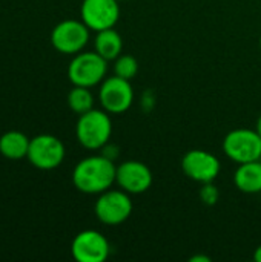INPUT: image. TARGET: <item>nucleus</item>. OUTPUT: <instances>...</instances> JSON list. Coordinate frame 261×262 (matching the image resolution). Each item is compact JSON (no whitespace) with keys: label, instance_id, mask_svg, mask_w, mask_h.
Returning <instances> with one entry per match:
<instances>
[{"label":"nucleus","instance_id":"22","mask_svg":"<svg viewBox=\"0 0 261 262\" xmlns=\"http://www.w3.org/2000/svg\"><path fill=\"white\" fill-rule=\"evenodd\" d=\"M260 49H261V35H260Z\"/></svg>","mask_w":261,"mask_h":262},{"label":"nucleus","instance_id":"5","mask_svg":"<svg viewBox=\"0 0 261 262\" xmlns=\"http://www.w3.org/2000/svg\"><path fill=\"white\" fill-rule=\"evenodd\" d=\"M223 152L237 164L261 160V135L255 129H234L223 140Z\"/></svg>","mask_w":261,"mask_h":262},{"label":"nucleus","instance_id":"2","mask_svg":"<svg viewBox=\"0 0 261 262\" xmlns=\"http://www.w3.org/2000/svg\"><path fill=\"white\" fill-rule=\"evenodd\" d=\"M112 120L105 109H91L78 115L75 124L77 141L88 150H102L111 140Z\"/></svg>","mask_w":261,"mask_h":262},{"label":"nucleus","instance_id":"4","mask_svg":"<svg viewBox=\"0 0 261 262\" xmlns=\"http://www.w3.org/2000/svg\"><path fill=\"white\" fill-rule=\"evenodd\" d=\"M134 204L128 192L122 189H109L98 195L94 204L95 218L105 226H120L129 220Z\"/></svg>","mask_w":261,"mask_h":262},{"label":"nucleus","instance_id":"18","mask_svg":"<svg viewBox=\"0 0 261 262\" xmlns=\"http://www.w3.org/2000/svg\"><path fill=\"white\" fill-rule=\"evenodd\" d=\"M203 187L200 189V200L206 204V206H214L217 204L218 198H220V192L218 187L214 183H206L202 184Z\"/></svg>","mask_w":261,"mask_h":262},{"label":"nucleus","instance_id":"7","mask_svg":"<svg viewBox=\"0 0 261 262\" xmlns=\"http://www.w3.org/2000/svg\"><path fill=\"white\" fill-rule=\"evenodd\" d=\"M98 101L102 107L111 115H120L131 109L134 103V89L131 80L118 75L106 77L100 83Z\"/></svg>","mask_w":261,"mask_h":262},{"label":"nucleus","instance_id":"3","mask_svg":"<svg viewBox=\"0 0 261 262\" xmlns=\"http://www.w3.org/2000/svg\"><path fill=\"white\" fill-rule=\"evenodd\" d=\"M108 74V60L95 51H82L74 55L68 68V78L72 86L94 88Z\"/></svg>","mask_w":261,"mask_h":262},{"label":"nucleus","instance_id":"9","mask_svg":"<svg viewBox=\"0 0 261 262\" xmlns=\"http://www.w3.org/2000/svg\"><path fill=\"white\" fill-rule=\"evenodd\" d=\"M182 170L189 180L206 184L217 180L222 170V164L214 154L203 149H192L182 158Z\"/></svg>","mask_w":261,"mask_h":262},{"label":"nucleus","instance_id":"23","mask_svg":"<svg viewBox=\"0 0 261 262\" xmlns=\"http://www.w3.org/2000/svg\"><path fill=\"white\" fill-rule=\"evenodd\" d=\"M118 2H120V0H118Z\"/></svg>","mask_w":261,"mask_h":262},{"label":"nucleus","instance_id":"12","mask_svg":"<svg viewBox=\"0 0 261 262\" xmlns=\"http://www.w3.org/2000/svg\"><path fill=\"white\" fill-rule=\"evenodd\" d=\"M152 170L142 161L128 160L117 166L115 184L129 195H142L148 192L152 186Z\"/></svg>","mask_w":261,"mask_h":262},{"label":"nucleus","instance_id":"21","mask_svg":"<svg viewBox=\"0 0 261 262\" xmlns=\"http://www.w3.org/2000/svg\"><path fill=\"white\" fill-rule=\"evenodd\" d=\"M255 130L258 132L261 135V115L258 117V120H257V124H255Z\"/></svg>","mask_w":261,"mask_h":262},{"label":"nucleus","instance_id":"13","mask_svg":"<svg viewBox=\"0 0 261 262\" xmlns=\"http://www.w3.org/2000/svg\"><path fill=\"white\" fill-rule=\"evenodd\" d=\"M235 187L248 195H255L261 192V160L238 164L234 172Z\"/></svg>","mask_w":261,"mask_h":262},{"label":"nucleus","instance_id":"1","mask_svg":"<svg viewBox=\"0 0 261 262\" xmlns=\"http://www.w3.org/2000/svg\"><path fill=\"white\" fill-rule=\"evenodd\" d=\"M117 166L106 155H91L78 161L72 170L74 187L86 195H100L115 184Z\"/></svg>","mask_w":261,"mask_h":262},{"label":"nucleus","instance_id":"11","mask_svg":"<svg viewBox=\"0 0 261 262\" xmlns=\"http://www.w3.org/2000/svg\"><path fill=\"white\" fill-rule=\"evenodd\" d=\"M71 253L77 262H105L109 258L111 246L103 233L83 230L72 239Z\"/></svg>","mask_w":261,"mask_h":262},{"label":"nucleus","instance_id":"8","mask_svg":"<svg viewBox=\"0 0 261 262\" xmlns=\"http://www.w3.org/2000/svg\"><path fill=\"white\" fill-rule=\"evenodd\" d=\"M65 155L66 149L62 140L49 134H42L31 140L26 158L40 170H54L63 163Z\"/></svg>","mask_w":261,"mask_h":262},{"label":"nucleus","instance_id":"17","mask_svg":"<svg viewBox=\"0 0 261 262\" xmlns=\"http://www.w3.org/2000/svg\"><path fill=\"white\" fill-rule=\"evenodd\" d=\"M138 72V61L134 55L122 54L114 60V75L132 80Z\"/></svg>","mask_w":261,"mask_h":262},{"label":"nucleus","instance_id":"14","mask_svg":"<svg viewBox=\"0 0 261 262\" xmlns=\"http://www.w3.org/2000/svg\"><path fill=\"white\" fill-rule=\"evenodd\" d=\"M94 51L108 61L115 60L123 54V38L114 28L98 31L94 38Z\"/></svg>","mask_w":261,"mask_h":262},{"label":"nucleus","instance_id":"16","mask_svg":"<svg viewBox=\"0 0 261 262\" xmlns=\"http://www.w3.org/2000/svg\"><path fill=\"white\" fill-rule=\"evenodd\" d=\"M68 106L77 115L94 109V95L91 89L83 86H74L68 94Z\"/></svg>","mask_w":261,"mask_h":262},{"label":"nucleus","instance_id":"15","mask_svg":"<svg viewBox=\"0 0 261 262\" xmlns=\"http://www.w3.org/2000/svg\"><path fill=\"white\" fill-rule=\"evenodd\" d=\"M31 140L20 130H9L0 137V154L8 160L26 158Z\"/></svg>","mask_w":261,"mask_h":262},{"label":"nucleus","instance_id":"10","mask_svg":"<svg viewBox=\"0 0 261 262\" xmlns=\"http://www.w3.org/2000/svg\"><path fill=\"white\" fill-rule=\"evenodd\" d=\"M82 21L94 32L114 28L120 18L118 0H83L80 6Z\"/></svg>","mask_w":261,"mask_h":262},{"label":"nucleus","instance_id":"20","mask_svg":"<svg viewBox=\"0 0 261 262\" xmlns=\"http://www.w3.org/2000/svg\"><path fill=\"white\" fill-rule=\"evenodd\" d=\"M254 261L261 262V246H258L254 252Z\"/></svg>","mask_w":261,"mask_h":262},{"label":"nucleus","instance_id":"6","mask_svg":"<svg viewBox=\"0 0 261 262\" xmlns=\"http://www.w3.org/2000/svg\"><path fill=\"white\" fill-rule=\"evenodd\" d=\"M91 37V29L82 20H63L51 31V45L55 51L65 55L82 52Z\"/></svg>","mask_w":261,"mask_h":262},{"label":"nucleus","instance_id":"19","mask_svg":"<svg viewBox=\"0 0 261 262\" xmlns=\"http://www.w3.org/2000/svg\"><path fill=\"white\" fill-rule=\"evenodd\" d=\"M191 262H211V258L197 255V256H192V258H191Z\"/></svg>","mask_w":261,"mask_h":262}]
</instances>
